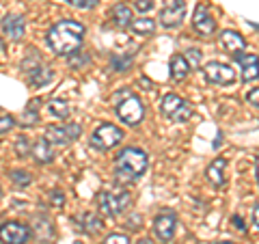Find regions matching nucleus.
Returning <instances> with one entry per match:
<instances>
[{"mask_svg":"<svg viewBox=\"0 0 259 244\" xmlns=\"http://www.w3.org/2000/svg\"><path fill=\"white\" fill-rule=\"evenodd\" d=\"M233 223L238 225V229H240V231H246V227H244V221H242L240 216H233Z\"/></svg>","mask_w":259,"mask_h":244,"instance_id":"35","label":"nucleus"},{"mask_svg":"<svg viewBox=\"0 0 259 244\" xmlns=\"http://www.w3.org/2000/svg\"><path fill=\"white\" fill-rule=\"evenodd\" d=\"M139 244H151V240H149V238H147V240H141Z\"/></svg>","mask_w":259,"mask_h":244,"instance_id":"38","label":"nucleus"},{"mask_svg":"<svg viewBox=\"0 0 259 244\" xmlns=\"http://www.w3.org/2000/svg\"><path fill=\"white\" fill-rule=\"evenodd\" d=\"M112 20H115L117 26H130V24H132V20H134L130 5H125V3H117L115 7H112Z\"/></svg>","mask_w":259,"mask_h":244,"instance_id":"18","label":"nucleus"},{"mask_svg":"<svg viewBox=\"0 0 259 244\" xmlns=\"http://www.w3.org/2000/svg\"><path fill=\"white\" fill-rule=\"evenodd\" d=\"M253 223L257 225V229H259V203H257L255 210H253Z\"/></svg>","mask_w":259,"mask_h":244,"instance_id":"36","label":"nucleus"},{"mask_svg":"<svg viewBox=\"0 0 259 244\" xmlns=\"http://www.w3.org/2000/svg\"><path fill=\"white\" fill-rule=\"evenodd\" d=\"M87 61H89V56H71L69 65H71V67H80V65H84Z\"/></svg>","mask_w":259,"mask_h":244,"instance_id":"34","label":"nucleus"},{"mask_svg":"<svg viewBox=\"0 0 259 244\" xmlns=\"http://www.w3.org/2000/svg\"><path fill=\"white\" fill-rule=\"evenodd\" d=\"M104 244H130V238L123 235V233H112V235H108V238L104 240Z\"/></svg>","mask_w":259,"mask_h":244,"instance_id":"28","label":"nucleus"},{"mask_svg":"<svg viewBox=\"0 0 259 244\" xmlns=\"http://www.w3.org/2000/svg\"><path fill=\"white\" fill-rule=\"evenodd\" d=\"M203 74L207 78V83L218 85V87H231V85H236V80H238V76H236V71H233L231 65L221 63V61L207 63Z\"/></svg>","mask_w":259,"mask_h":244,"instance_id":"7","label":"nucleus"},{"mask_svg":"<svg viewBox=\"0 0 259 244\" xmlns=\"http://www.w3.org/2000/svg\"><path fill=\"white\" fill-rule=\"evenodd\" d=\"M188 71H190V67H188V63H186V59L182 54H175L171 59V76H173V80H184L186 76H188Z\"/></svg>","mask_w":259,"mask_h":244,"instance_id":"21","label":"nucleus"},{"mask_svg":"<svg viewBox=\"0 0 259 244\" xmlns=\"http://www.w3.org/2000/svg\"><path fill=\"white\" fill-rule=\"evenodd\" d=\"M97 208H100L102 214L106 216H119L125 212V208L130 206V192L121 190V192H108V190H102L97 194Z\"/></svg>","mask_w":259,"mask_h":244,"instance_id":"3","label":"nucleus"},{"mask_svg":"<svg viewBox=\"0 0 259 244\" xmlns=\"http://www.w3.org/2000/svg\"><path fill=\"white\" fill-rule=\"evenodd\" d=\"M65 3H69L71 7H78V9H91V7L97 5V0H65Z\"/></svg>","mask_w":259,"mask_h":244,"instance_id":"29","label":"nucleus"},{"mask_svg":"<svg viewBox=\"0 0 259 244\" xmlns=\"http://www.w3.org/2000/svg\"><path fill=\"white\" fill-rule=\"evenodd\" d=\"M11 128H13V117H9V115H3V117H0V134L9 132Z\"/></svg>","mask_w":259,"mask_h":244,"instance_id":"31","label":"nucleus"},{"mask_svg":"<svg viewBox=\"0 0 259 244\" xmlns=\"http://www.w3.org/2000/svg\"><path fill=\"white\" fill-rule=\"evenodd\" d=\"M78 225H80V229H84L87 233H95V231H100L102 227H104L102 218L97 216L95 212H87V214H82V216H80V221H78Z\"/></svg>","mask_w":259,"mask_h":244,"instance_id":"20","label":"nucleus"},{"mask_svg":"<svg viewBox=\"0 0 259 244\" xmlns=\"http://www.w3.org/2000/svg\"><path fill=\"white\" fill-rule=\"evenodd\" d=\"M221 44L227 52H231V54H240L242 50H244V37L240 35V32L236 30H223L221 32Z\"/></svg>","mask_w":259,"mask_h":244,"instance_id":"15","label":"nucleus"},{"mask_svg":"<svg viewBox=\"0 0 259 244\" xmlns=\"http://www.w3.org/2000/svg\"><path fill=\"white\" fill-rule=\"evenodd\" d=\"M0 199H3V190H0Z\"/></svg>","mask_w":259,"mask_h":244,"instance_id":"40","label":"nucleus"},{"mask_svg":"<svg viewBox=\"0 0 259 244\" xmlns=\"http://www.w3.org/2000/svg\"><path fill=\"white\" fill-rule=\"evenodd\" d=\"M255 173H257V182H259V156H257V160H255Z\"/></svg>","mask_w":259,"mask_h":244,"instance_id":"37","label":"nucleus"},{"mask_svg":"<svg viewBox=\"0 0 259 244\" xmlns=\"http://www.w3.org/2000/svg\"><path fill=\"white\" fill-rule=\"evenodd\" d=\"M246 100H248V104H253V106H257V108H259V87L250 89V91L246 93Z\"/></svg>","mask_w":259,"mask_h":244,"instance_id":"32","label":"nucleus"},{"mask_svg":"<svg viewBox=\"0 0 259 244\" xmlns=\"http://www.w3.org/2000/svg\"><path fill=\"white\" fill-rule=\"evenodd\" d=\"M225 167H227V160L225 158H216L212 165L207 167V171H205L207 180L212 182L214 186H218V188L225 184Z\"/></svg>","mask_w":259,"mask_h":244,"instance_id":"16","label":"nucleus"},{"mask_svg":"<svg viewBox=\"0 0 259 244\" xmlns=\"http://www.w3.org/2000/svg\"><path fill=\"white\" fill-rule=\"evenodd\" d=\"M50 197H52V206H54V208H61L63 203H65V197H63L61 190H52Z\"/></svg>","mask_w":259,"mask_h":244,"instance_id":"33","label":"nucleus"},{"mask_svg":"<svg viewBox=\"0 0 259 244\" xmlns=\"http://www.w3.org/2000/svg\"><path fill=\"white\" fill-rule=\"evenodd\" d=\"M186 18V3L184 0H164V7L160 11V24L164 28L180 26Z\"/></svg>","mask_w":259,"mask_h":244,"instance_id":"8","label":"nucleus"},{"mask_svg":"<svg viewBox=\"0 0 259 244\" xmlns=\"http://www.w3.org/2000/svg\"><path fill=\"white\" fill-rule=\"evenodd\" d=\"M121 141H123V132H121L117 126H112V124H102V126H97L95 132H93V136H91L93 147L102 149V151L117 147Z\"/></svg>","mask_w":259,"mask_h":244,"instance_id":"6","label":"nucleus"},{"mask_svg":"<svg viewBox=\"0 0 259 244\" xmlns=\"http://www.w3.org/2000/svg\"><path fill=\"white\" fill-rule=\"evenodd\" d=\"M192 24H194V28H197L201 35H214V30H216V22H214L212 15H209L205 5H199L197 9H194Z\"/></svg>","mask_w":259,"mask_h":244,"instance_id":"13","label":"nucleus"},{"mask_svg":"<svg viewBox=\"0 0 259 244\" xmlns=\"http://www.w3.org/2000/svg\"><path fill=\"white\" fill-rule=\"evenodd\" d=\"M130 63H132V56H112V61H110V65H112V69L115 71H125L127 67H130Z\"/></svg>","mask_w":259,"mask_h":244,"instance_id":"26","label":"nucleus"},{"mask_svg":"<svg viewBox=\"0 0 259 244\" xmlns=\"http://www.w3.org/2000/svg\"><path fill=\"white\" fill-rule=\"evenodd\" d=\"M30 238V229L22 223H3L0 225V242L3 244H26V240Z\"/></svg>","mask_w":259,"mask_h":244,"instance_id":"10","label":"nucleus"},{"mask_svg":"<svg viewBox=\"0 0 259 244\" xmlns=\"http://www.w3.org/2000/svg\"><path fill=\"white\" fill-rule=\"evenodd\" d=\"M184 59H186V63H188V67H199V63H201V50H197V48H190V50L184 54Z\"/></svg>","mask_w":259,"mask_h":244,"instance_id":"27","label":"nucleus"},{"mask_svg":"<svg viewBox=\"0 0 259 244\" xmlns=\"http://www.w3.org/2000/svg\"><path fill=\"white\" fill-rule=\"evenodd\" d=\"M9 175H11V182L15 186H20V188H26V186H30V182H32L28 171H11Z\"/></svg>","mask_w":259,"mask_h":244,"instance_id":"24","label":"nucleus"},{"mask_svg":"<svg viewBox=\"0 0 259 244\" xmlns=\"http://www.w3.org/2000/svg\"><path fill=\"white\" fill-rule=\"evenodd\" d=\"M236 61L242 67V80L244 83H253L259 78V56L257 54H236Z\"/></svg>","mask_w":259,"mask_h":244,"instance_id":"12","label":"nucleus"},{"mask_svg":"<svg viewBox=\"0 0 259 244\" xmlns=\"http://www.w3.org/2000/svg\"><path fill=\"white\" fill-rule=\"evenodd\" d=\"M15 151H18V156L20 158H26L28 153L32 151V147H30V141L26 136H20L18 141H15Z\"/></svg>","mask_w":259,"mask_h":244,"instance_id":"25","label":"nucleus"},{"mask_svg":"<svg viewBox=\"0 0 259 244\" xmlns=\"http://www.w3.org/2000/svg\"><path fill=\"white\" fill-rule=\"evenodd\" d=\"M3 30L9 39L20 42V39L24 37V32H26V22H24L22 15H7V18L3 20Z\"/></svg>","mask_w":259,"mask_h":244,"instance_id":"14","label":"nucleus"},{"mask_svg":"<svg viewBox=\"0 0 259 244\" xmlns=\"http://www.w3.org/2000/svg\"><path fill=\"white\" fill-rule=\"evenodd\" d=\"M175 227H177V218H175L173 210H166V212L158 214L156 221H153V231H156V235L162 242H171L173 240Z\"/></svg>","mask_w":259,"mask_h":244,"instance_id":"11","label":"nucleus"},{"mask_svg":"<svg viewBox=\"0 0 259 244\" xmlns=\"http://www.w3.org/2000/svg\"><path fill=\"white\" fill-rule=\"evenodd\" d=\"M32 158H35L39 165H48V162H52V145L46 141V138H39V141L32 145Z\"/></svg>","mask_w":259,"mask_h":244,"instance_id":"17","label":"nucleus"},{"mask_svg":"<svg viewBox=\"0 0 259 244\" xmlns=\"http://www.w3.org/2000/svg\"><path fill=\"white\" fill-rule=\"evenodd\" d=\"M117 115L127 126H139L141 121H143V117H145L143 102L136 95H132V93L125 95L123 100L117 102Z\"/></svg>","mask_w":259,"mask_h":244,"instance_id":"5","label":"nucleus"},{"mask_svg":"<svg viewBox=\"0 0 259 244\" xmlns=\"http://www.w3.org/2000/svg\"><path fill=\"white\" fill-rule=\"evenodd\" d=\"M134 9H136V11H141V13H147V11L153 9V0H136Z\"/></svg>","mask_w":259,"mask_h":244,"instance_id":"30","label":"nucleus"},{"mask_svg":"<svg viewBox=\"0 0 259 244\" xmlns=\"http://www.w3.org/2000/svg\"><path fill=\"white\" fill-rule=\"evenodd\" d=\"M130 28H132L136 35H153V30H156V22H153L151 18H139V20H132Z\"/></svg>","mask_w":259,"mask_h":244,"instance_id":"22","label":"nucleus"},{"mask_svg":"<svg viewBox=\"0 0 259 244\" xmlns=\"http://www.w3.org/2000/svg\"><path fill=\"white\" fill-rule=\"evenodd\" d=\"M84 39V26L74 20H61L48 30V46L56 54H67L71 56Z\"/></svg>","mask_w":259,"mask_h":244,"instance_id":"1","label":"nucleus"},{"mask_svg":"<svg viewBox=\"0 0 259 244\" xmlns=\"http://www.w3.org/2000/svg\"><path fill=\"white\" fill-rule=\"evenodd\" d=\"M149 165V158L147 153L139 147H125L123 151L117 156L115 160V175L121 184H127V182H134L147 171Z\"/></svg>","mask_w":259,"mask_h":244,"instance_id":"2","label":"nucleus"},{"mask_svg":"<svg viewBox=\"0 0 259 244\" xmlns=\"http://www.w3.org/2000/svg\"><path fill=\"white\" fill-rule=\"evenodd\" d=\"M162 115L168 117L173 121V124H184V121H188L192 117V108H190V104L182 100L180 95H175V93H168L164 95V100H162Z\"/></svg>","mask_w":259,"mask_h":244,"instance_id":"4","label":"nucleus"},{"mask_svg":"<svg viewBox=\"0 0 259 244\" xmlns=\"http://www.w3.org/2000/svg\"><path fill=\"white\" fill-rule=\"evenodd\" d=\"M28 83L32 87H44L52 80V69L48 67H35V69H28Z\"/></svg>","mask_w":259,"mask_h":244,"instance_id":"19","label":"nucleus"},{"mask_svg":"<svg viewBox=\"0 0 259 244\" xmlns=\"http://www.w3.org/2000/svg\"><path fill=\"white\" fill-rule=\"evenodd\" d=\"M50 112L54 117H61V119H67L69 117V104L65 100H52L50 102Z\"/></svg>","mask_w":259,"mask_h":244,"instance_id":"23","label":"nucleus"},{"mask_svg":"<svg viewBox=\"0 0 259 244\" xmlns=\"http://www.w3.org/2000/svg\"><path fill=\"white\" fill-rule=\"evenodd\" d=\"M80 126L78 124H65V126H48L46 128V141L50 145H67L74 138L80 136Z\"/></svg>","mask_w":259,"mask_h":244,"instance_id":"9","label":"nucleus"},{"mask_svg":"<svg viewBox=\"0 0 259 244\" xmlns=\"http://www.w3.org/2000/svg\"><path fill=\"white\" fill-rule=\"evenodd\" d=\"M216 244H236V242H216Z\"/></svg>","mask_w":259,"mask_h":244,"instance_id":"39","label":"nucleus"}]
</instances>
